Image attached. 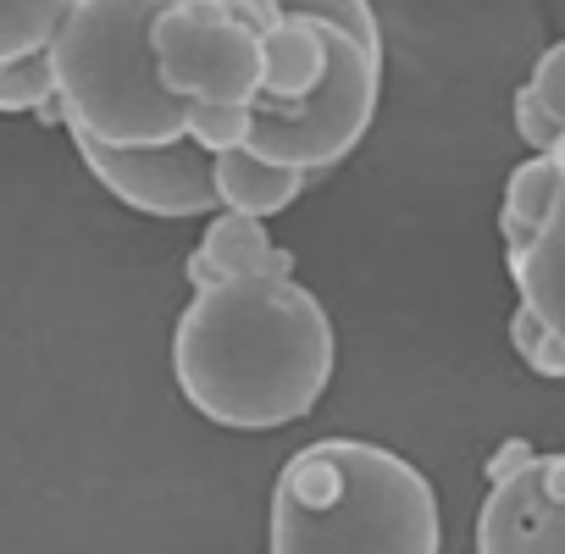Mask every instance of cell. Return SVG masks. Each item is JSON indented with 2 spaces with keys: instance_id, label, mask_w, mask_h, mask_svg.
I'll use <instances>...</instances> for the list:
<instances>
[{
  "instance_id": "6da1fadb",
  "label": "cell",
  "mask_w": 565,
  "mask_h": 554,
  "mask_svg": "<svg viewBox=\"0 0 565 554\" xmlns=\"http://www.w3.org/2000/svg\"><path fill=\"white\" fill-rule=\"evenodd\" d=\"M333 317L300 277L194 289L172 333V377L189 411L233 433L306 422L333 383Z\"/></svg>"
},
{
  "instance_id": "7a4b0ae2",
  "label": "cell",
  "mask_w": 565,
  "mask_h": 554,
  "mask_svg": "<svg viewBox=\"0 0 565 554\" xmlns=\"http://www.w3.org/2000/svg\"><path fill=\"white\" fill-rule=\"evenodd\" d=\"M266 554H444V510L405 455L317 438L271 482Z\"/></svg>"
},
{
  "instance_id": "3957f363",
  "label": "cell",
  "mask_w": 565,
  "mask_h": 554,
  "mask_svg": "<svg viewBox=\"0 0 565 554\" xmlns=\"http://www.w3.org/2000/svg\"><path fill=\"white\" fill-rule=\"evenodd\" d=\"M172 0H73L45 45L56 78V117L106 145H167L183 134L189 100L156 78L150 23Z\"/></svg>"
},
{
  "instance_id": "277c9868",
  "label": "cell",
  "mask_w": 565,
  "mask_h": 554,
  "mask_svg": "<svg viewBox=\"0 0 565 554\" xmlns=\"http://www.w3.org/2000/svg\"><path fill=\"white\" fill-rule=\"evenodd\" d=\"M156 78L178 100H238L260 95V40L222 7V0H172L150 23Z\"/></svg>"
},
{
  "instance_id": "5b68a950",
  "label": "cell",
  "mask_w": 565,
  "mask_h": 554,
  "mask_svg": "<svg viewBox=\"0 0 565 554\" xmlns=\"http://www.w3.org/2000/svg\"><path fill=\"white\" fill-rule=\"evenodd\" d=\"M73 134L78 161L89 167V178L117 194L128 211L145 216H211L216 211V156L200 150L189 134L167 139V145H106L95 134Z\"/></svg>"
},
{
  "instance_id": "8992f818",
  "label": "cell",
  "mask_w": 565,
  "mask_h": 554,
  "mask_svg": "<svg viewBox=\"0 0 565 554\" xmlns=\"http://www.w3.org/2000/svg\"><path fill=\"white\" fill-rule=\"evenodd\" d=\"M477 554H565V455L499 471L477 510Z\"/></svg>"
},
{
  "instance_id": "52a82bcc",
  "label": "cell",
  "mask_w": 565,
  "mask_h": 554,
  "mask_svg": "<svg viewBox=\"0 0 565 554\" xmlns=\"http://www.w3.org/2000/svg\"><path fill=\"white\" fill-rule=\"evenodd\" d=\"M295 249L271 244L260 216H238V211H211L194 255H189V284L194 289H216V284H238V277H295Z\"/></svg>"
},
{
  "instance_id": "ba28073f",
  "label": "cell",
  "mask_w": 565,
  "mask_h": 554,
  "mask_svg": "<svg viewBox=\"0 0 565 554\" xmlns=\"http://www.w3.org/2000/svg\"><path fill=\"white\" fill-rule=\"evenodd\" d=\"M559 189H554V205L537 227V238L510 255V284L521 295V306H532L559 339H565V139H559Z\"/></svg>"
},
{
  "instance_id": "9c48e42d",
  "label": "cell",
  "mask_w": 565,
  "mask_h": 554,
  "mask_svg": "<svg viewBox=\"0 0 565 554\" xmlns=\"http://www.w3.org/2000/svg\"><path fill=\"white\" fill-rule=\"evenodd\" d=\"M306 178H311V172L282 167V161H266V156H255L249 145H238V150H222V156H216V205L266 222V216L289 211V205L300 200Z\"/></svg>"
},
{
  "instance_id": "30bf717a",
  "label": "cell",
  "mask_w": 565,
  "mask_h": 554,
  "mask_svg": "<svg viewBox=\"0 0 565 554\" xmlns=\"http://www.w3.org/2000/svg\"><path fill=\"white\" fill-rule=\"evenodd\" d=\"M554 189H559V156H554V150H548V156L532 150V161H515V167H510V178H504V205H499L504 255H521V249L537 238V227H543V216H548V205H554Z\"/></svg>"
},
{
  "instance_id": "8fae6325",
  "label": "cell",
  "mask_w": 565,
  "mask_h": 554,
  "mask_svg": "<svg viewBox=\"0 0 565 554\" xmlns=\"http://www.w3.org/2000/svg\"><path fill=\"white\" fill-rule=\"evenodd\" d=\"M73 0H0V62L34 56L56 40Z\"/></svg>"
},
{
  "instance_id": "7c38bea8",
  "label": "cell",
  "mask_w": 565,
  "mask_h": 554,
  "mask_svg": "<svg viewBox=\"0 0 565 554\" xmlns=\"http://www.w3.org/2000/svg\"><path fill=\"white\" fill-rule=\"evenodd\" d=\"M249 106H238V100H189V111H183V134L200 145V150H211V156H222V150H238V145H249Z\"/></svg>"
},
{
  "instance_id": "4fadbf2b",
  "label": "cell",
  "mask_w": 565,
  "mask_h": 554,
  "mask_svg": "<svg viewBox=\"0 0 565 554\" xmlns=\"http://www.w3.org/2000/svg\"><path fill=\"white\" fill-rule=\"evenodd\" d=\"M0 111H56V78L45 51L0 62Z\"/></svg>"
},
{
  "instance_id": "5bb4252c",
  "label": "cell",
  "mask_w": 565,
  "mask_h": 554,
  "mask_svg": "<svg viewBox=\"0 0 565 554\" xmlns=\"http://www.w3.org/2000/svg\"><path fill=\"white\" fill-rule=\"evenodd\" d=\"M510 344H515V355H521L526 372H537V377H548V383L565 377V339H559L532 306H515V317H510Z\"/></svg>"
},
{
  "instance_id": "9a60e30c",
  "label": "cell",
  "mask_w": 565,
  "mask_h": 554,
  "mask_svg": "<svg viewBox=\"0 0 565 554\" xmlns=\"http://www.w3.org/2000/svg\"><path fill=\"white\" fill-rule=\"evenodd\" d=\"M510 117H515V134L537 150V156H548V150H559V139H565V128H559V117L521 84L515 89V100H510Z\"/></svg>"
},
{
  "instance_id": "2e32d148",
  "label": "cell",
  "mask_w": 565,
  "mask_h": 554,
  "mask_svg": "<svg viewBox=\"0 0 565 554\" xmlns=\"http://www.w3.org/2000/svg\"><path fill=\"white\" fill-rule=\"evenodd\" d=\"M526 89H532V95L559 117V128H565V40H554V45L537 56V67H532Z\"/></svg>"
},
{
  "instance_id": "e0dca14e",
  "label": "cell",
  "mask_w": 565,
  "mask_h": 554,
  "mask_svg": "<svg viewBox=\"0 0 565 554\" xmlns=\"http://www.w3.org/2000/svg\"><path fill=\"white\" fill-rule=\"evenodd\" d=\"M526 455H532V449H526V438H510V444H504V455L493 460V477H499V471H510V466H521Z\"/></svg>"
}]
</instances>
